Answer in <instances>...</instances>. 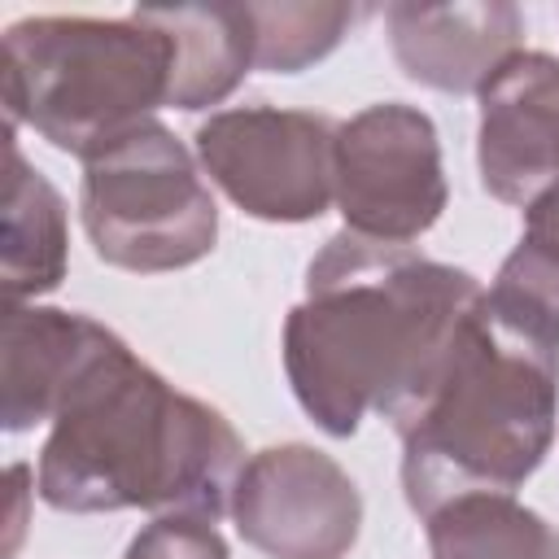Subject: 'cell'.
<instances>
[{"mask_svg":"<svg viewBox=\"0 0 559 559\" xmlns=\"http://www.w3.org/2000/svg\"><path fill=\"white\" fill-rule=\"evenodd\" d=\"M480 297L472 271L341 227L310 258L306 297L284 319L293 397L328 437H354L371 411L397 432Z\"/></svg>","mask_w":559,"mask_h":559,"instance_id":"obj_1","label":"cell"},{"mask_svg":"<svg viewBox=\"0 0 559 559\" xmlns=\"http://www.w3.org/2000/svg\"><path fill=\"white\" fill-rule=\"evenodd\" d=\"M245 467L227 415L179 393L127 345L109 354L57 411L35 485L52 511H153L218 524Z\"/></svg>","mask_w":559,"mask_h":559,"instance_id":"obj_2","label":"cell"},{"mask_svg":"<svg viewBox=\"0 0 559 559\" xmlns=\"http://www.w3.org/2000/svg\"><path fill=\"white\" fill-rule=\"evenodd\" d=\"M559 424V332L489 293L463 319L402 437V493L424 520L463 493H515Z\"/></svg>","mask_w":559,"mask_h":559,"instance_id":"obj_3","label":"cell"},{"mask_svg":"<svg viewBox=\"0 0 559 559\" xmlns=\"http://www.w3.org/2000/svg\"><path fill=\"white\" fill-rule=\"evenodd\" d=\"M175 48L162 26L127 17L39 13L4 31V140L26 122L57 153L87 162L170 105Z\"/></svg>","mask_w":559,"mask_h":559,"instance_id":"obj_4","label":"cell"},{"mask_svg":"<svg viewBox=\"0 0 559 559\" xmlns=\"http://www.w3.org/2000/svg\"><path fill=\"white\" fill-rule=\"evenodd\" d=\"M79 218L100 262L135 275L183 271L218 240V201L192 148L153 122L83 162Z\"/></svg>","mask_w":559,"mask_h":559,"instance_id":"obj_5","label":"cell"},{"mask_svg":"<svg viewBox=\"0 0 559 559\" xmlns=\"http://www.w3.org/2000/svg\"><path fill=\"white\" fill-rule=\"evenodd\" d=\"M445 201L441 135L424 109L380 100L336 122L332 205L345 231L380 245H411L441 218Z\"/></svg>","mask_w":559,"mask_h":559,"instance_id":"obj_6","label":"cell"},{"mask_svg":"<svg viewBox=\"0 0 559 559\" xmlns=\"http://www.w3.org/2000/svg\"><path fill=\"white\" fill-rule=\"evenodd\" d=\"M192 144L210 183L249 218L310 223L332 205L336 122L323 114L236 105L210 114Z\"/></svg>","mask_w":559,"mask_h":559,"instance_id":"obj_7","label":"cell"},{"mask_svg":"<svg viewBox=\"0 0 559 559\" xmlns=\"http://www.w3.org/2000/svg\"><path fill=\"white\" fill-rule=\"evenodd\" d=\"M231 520L266 559H345L362 533V493L332 454L284 441L245 459Z\"/></svg>","mask_w":559,"mask_h":559,"instance_id":"obj_8","label":"cell"},{"mask_svg":"<svg viewBox=\"0 0 559 559\" xmlns=\"http://www.w3.org/2000/svg\"><path fill=\"white\" fill-rule=\"evenodd\" d=\"M476 100L480 188L502 205L528 210L559 183V57L520 48Z\"/></svg>","mask_w":559,"mask_h":559,"instance_id":"obj_9","label":"cell"},{"mask_svg":"<svg viewBox=\"0 0 559 559\" xmlns=\"http://www.w3.org/2000/svg\"><path fill=\"white\" fill-rule=\"evenodd\" d=\"M127 341L79 310L57 306H4L0 336V424L4 432H31L52 424L66 397Z\"/></svg>","mask_w":559,"mask_h":559,"instance_id":"obj_10","label":"cell"},{"mask_svg":"<svg viewBox=\"0 0 559 559\" xmlns=\"http://www.w3.org/2000/svg\"><path fill=\"white\" fill-rule=\"evenodd\" d=\"M384 26L402 74L450 96H476L524 44V17L507 0H402L384 9Z\"/></svg>","mask_w":559,"mask_h":559,"instance_id":"obj_11","label":"cell"},{"mask_svg":"<svg viewBox=\"0 0 559 559\" xmlns=\"http://www.w3.org/2000/svg\"><path fill=\"white\" fill-rule=\"evenodd\" d=\"M4 210H0V288L4 306H26L52 293L70 266V223L66 201L35 170L17 140H4Z\"/></svg>","mask_w":559,"mask_h":559,"instance_id":"obj_12","label":"cell"},{"mask_svg":"<svg viewBox=\"0 0 559 559\" xmlns=\"http://www.w3.org/2000/svg\"><path fill=\"white\" fill-rule=\"evenodd\" d=\"M144 17L166 31L175 48L170 109L223 105L253 70L249 4H144Z\"/></svg>","mask_w":559,"mask_h":559,"instance_id":"obj_13","label":"cell"},{"mask_svg":"<svg viewBox=\"0 0 559 559\" xmlns=\"http://www.w3.org/2000/svg\"><path fill=\"white\" fill-rule=\"evenodd\" d=\"M432 559H559V528L515 493H463L424 515Z\"/></svg>","mask_w":559,"mask_h":559,"instance_id":"obj_14","label":"cell"},{"mask_svg":"<svg viewBox=\"0 0 559 559\" xmlns=\"http://www.w3.org/2000/svg\"><path fill=\"white\" fill-rule=\"evenodd\" d=\"M489 297L559 332V183L524 210L520 245L502 258Z\"/></svg>","mask_w":559,"mask_h":559,"instance_id":"obj_15","label":"cell"},{"mask_svg":"<svg viewBox=\"0 0 559 559\" xmlns=\"http://www.w3.org/2000/svg\"><path fill=\"white\" fill-rule=\"evenodd\" d=\"M362 4H249L253 22V70L271 74H301L314 61H323L345 31L362 17Z\"/></svg>","mask_w":559,"mask_h":559,"instance_id":"obj_16","label":"cell"},{"mask_svg":"<svg viewBox=\"0 0 559 559\" xmlns=\"http://www.w3.org/2000/svg\"><path fill=\"white\" fill-rule=\"evenodd\" d=\"M122 559H231L223 533L201 520V515H153V524H144Z\"/></svg>","mask_w":559,"mask_h":559,"instance_id":"obj_17","label":"cell"}]
</instances>
